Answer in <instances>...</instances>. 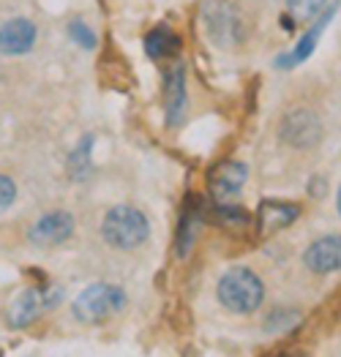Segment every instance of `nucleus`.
<instances>
[{
  "label": "nucleus",
  "mask_w": 341,
  "mask_h": 357,
  "mask_svg": "<svg viewBox=\"0 0 341 357\" xmlns=\"http://www.w3.org/2000/svg\"><path fill=\"white\" fill-rule=\"evenodd\" d=\"M218 218L227 221V224H246V213L235 205H221L218 208Z\"/></svg>",
  "instance_id": "20"
},
{
  "label": "nucleus",
  "mask_w": 341,
  "mask_h": 357,
  "mask_svg": "<svg viewBox=\"0 0 341 357\" xmlns=\"http://www.w3.org/2000/svg\"><path fill=\"white\" fill-rule=\"evenodd\" d=\"M279 134L281 142H287L292 148H314L322 139V123L311 109L301 107V109H292L284 115Z\"/></svg>",
  "instance_id": "4"
},
{
  "label": "nucleus",
  "mask_w": 341,
  "mask_h": 357,
  "mask_svg": "<svg viewBox=\"0 0 341 357\" xmlns=\"http://www.w3.org/2000/svg\"><path fill=\"white\" fill-rule=\"evenodd\" d=\"M262 298H265V287L248 268L227 270L218 281L221 305L235 314H254L262 305Z\"/></svg>",
  "instance_id": "2"
},
{
  "label": "nucleus",
  "mask_w": 341,
  "mask_h": 357,
  "mask_svg": "<svg viewBox=\"0 0 341 357\" xmlns=\"http://www.w3.org/2000/svg\"><path fill=\"white\" fill-rule=\"evenodd\" d=\"M295 218H298V205H292V202L265 199V202L259 205V229H262L265 235H271V232H276L281 227L292 224Z\"/></svg>",
  "instance_id": "13"
},
{
  "label": "nucleus",
  "mask_w": 341,
  "mask_h": 357,
  "mask_svg": "<svg viewBox=\"0 0 341 357\" xmlns=\"http://www.w3.org/2000/svg\"><path fill=\"white\" fill-rule=\"evenodd\" d=\"M248 178V167L241 164V161H224L211 169L208 175V183H211V191L216 199H232L241 194L243 183Z\"/></svg>",
  "instance_id": "7"
},
{
  "label": "nucleus",
  "mask_w": 341,
  "mask_h": 357,
  "mask_svg": "<svg viewBox=\"0 0 341 357\" xmlns=\"http://www.w3.org/2000/svg\"><path fill=\"white\" fill-rule=\"evenodd\" d=\"M167 118H169V126L181 123L183 120V112H186V77H183V66L172 68L167 74Z\"/></svg>",
  "instance_id": "12"
},
{
  "label": "nucleus",
  "mask_w": 341,
  "mask_h": 357,
  "mask_svg": "<svg viewBox=\"0 0 341 357\" xmlns=\"http://www.w3.org/2000/svg\"><path fill=\"white\" fill-rule=\"evenodd\" d=\"M178 36H172L167 28H156L148 38H145V52L151 55L153 60L164 58V55H172L178 50Z\"/></svg>",
  "instance_id": "14"
},
{
  "label": "nucleus",
  "mask_w": 341,
  "mask_h": 357,
  "mask_svg": "<svg viewBox=\"0 0 341 357\" xmlns=\"http://www.w3.org/2000/svg\"><path fill=\"white\" fill-rule=\"evenodd\" d=\"M339 215H341V188H339Z\"/></svg>",
  "instance_id": "21"
},
{
  "label": "nucleus",
  "mask_w": 341,
  "mask_h": 357,
  "mask_svg": "<svg viewBox=\"0 0 341 357\" xmlns=\"http://www.w3.org/2000/svg\"><path fill=\"white\" fill-rule=\"evenodd\" d=\"M101 235L104 240L118 248V251H131L137 245H142L148 235H151V224H148V215L139 208H131V205H118L112 208L104 221H101Z\"/></svg>",
  "instance_id": "1"
},
{
  "label": "nucleus",
  "mask_w": 341,
  "mask_h": 357,
  "mask_svg": "<svg viewBox=\"0 0 341 357\" xmlns=\"http://www.w3.org/2000/svg\"><path fill=\"white\" fill-rule=\"evenodd\" d=\"M333 14H336V6H331V11L328 14H322L314 25H311L309 30H306V36L298 41V47L289 52V55H281L279 60H276V66H284V68H289V66H298L301 60H306L311 55V50L317 47V41H319V36H322V30L328 28V22L333 20Z\"/></svg>",
  "instance_id": "11"
},
{
  "label": "nucleus",
  "mask_w": 341,
  "mask_h": 357,
  "mask_svg": "<svg viewBox=\"0 0 341 357\" xmlns=\"http://www.w3.org/2000/svg\"><path fill=\"white\" fill-rule=\"evenodd\" d=\"M74 235V215L71 213H47L31 229V243L38 248H55Z\"/></svg>",
  "instance_id": "5"
},
{
  "label": "nucleus",
  "mask_w": 341,
  "mask_h": 357,
  "mask_svg": "<svg viewBox=\"0 0 341 357\" xmlns=\"http://www.w3.org/2000/svg\"><path fill=\"white\" fill-rule=\"evenodd\" d=\"M194 240H197V215H191L186 210L181 215V227H178V254L181 257H186L188 251H191Z\"/></svg>",
  "instance_id": "15"
},
{
  "label": "nucleus",
  "mask_w": 341,
  "mask_h": 357,
  "mask_svg": "<svg viewBox=\"0 0 341 357\" xmlns=\"http://www.w3.org/2000/svg\"><path fill=\"white\" fill-rule=\"evenodd\" d=\"M68 36L82 47V50H93L96 47V33L82 20H74V22H68Z\"/></svg>",
  "instance_id": "18"
},
{
  "label": "nucleus",
  "mask_w": 341,
  "mask_h": 357,
  "mask_svg": "<svg viewBox=\"0 0 341 357\" xmlns=\"http://www.w3.org/2000/svg\"><path fill=\"white\" fill-rule=\"evenodd\" d=\"M36 44V25L31 20H11L0 28V52L3 55H25Z\"/></svg>",
  "instance_id": "9"
},
{
  "label": "nucleus",
  "mask_w": 341,
  "mask_h": 357,
  "mask_svg": "<svg viewBox=\"0 0 341 357\" xmlns=\"http://www.w3.org/2000/svg\"><path fill=\"white\" fill-rule=\"evenodd\" d=\"M205 22L216 41H235V38H241V30H243L235 8L224 6V3H211L205 8Z\"/></svg>",
  "instance_id": "10"
},
{
  "label": "nucleus",
  "mask_w": 341,
  "mask_h": 357,
  "mask_svg": "<svg viewBox=\"0 0 341 357\" xmlns=\"http://www.w3.org/2000/svg\"><path fill=\"white\" fill-rule=\"evenodd\" d=\"M14 197H17V185H14V180L6 178V175H0V213L11 208Z\"/></svg>",
  "instance_id": "19"
},
{
  "label": "nucleus",
  "mask_w": 341,
  "mask_h": 357,
  "mask_svg": "<svg viewBox=\"0 0 341 357\" xmlns=\"http://www.w3.org/2000/svg\"><path fill=\"white\" fill-rule=\"evenodd\" d=\"M298 319H301V317H298V311H289V308H287V311H273V314H271V319H268V322H265V328L271 330V333H287V330H292L295 328V325H298Z\"/></svg>",
  "instance_id": "17"
},
{
  "label": "nucleus",
  "mask_w": 341,
  "mask_h": 357,
  "mask_svg": "<svg viewBox=\"0 0 341 357\" xmlns=\"http://www.w3.org/2000/svg\"><path fill=\"white\" fill-rule=\"evenodd\" d=\"M328 0H287V8L295 20H314Z\"/></svg>",
  "instance_id": "16"
},
{
  "label": "nucleus",
  "mask_w": 341,
  "mask_h": 357,
  "mask_svg": "<svg viewBox=\"0 0 341 357\" xmlns=\"http://www.w3.org/2000/svg\"><path fill=\"white\" fill-rule=\"evenodd\" d=\"M55 303H58V292L55 289H50V292H44V289H28V292H22L17 298V303L11 305V325L14 328H28L33 319H38L41 311L52 308Z\"/></svg>",
  "instance_id": "8"
},
{
  "label": "nucleus",
  "mask_w": 341,
  "mask_h": 357,
  "mask_svg": "<svg viewBox=\"0 0 341 357\" xmlns=\"http://www.w3.org/2000/svg\"><path fill=\"white\" fill-rule=\"evenodd\" d=\"M123 305H126V292L121 287H115V284H93V287H88V289H82L77 295L71 311H74V317L79 322L98 325L107 317L118 314Z\"/></svg>",
  "instance_id": "3"
},
{
  "label": "nucleus",
  "mask_w": 341,
  "mask_h": 357,
  "mask_svg": "<svg viewBox=\"0 0 341 357\" xmlns=\"http://www.w3.org/2000/svg\"><path fill=\"white\" fill-rule=\"evenodd\" d=\"M303 262L311 273H319V275L341 270V235H325L314 240L303 254Z\"/></svg>",
  "instance_id": "6"
}]
</instances>
